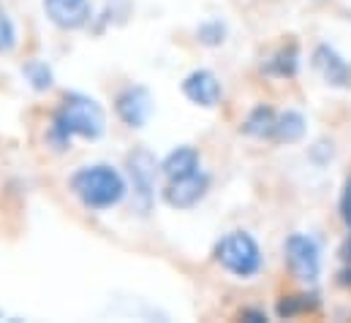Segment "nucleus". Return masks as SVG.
<instances>
[{
	"instance_id": "18",
	"label": "nucleus",
	"mask_w": 351,
	"mask_h": 323,
	"mask_svg": "<svg viewBox=\"0 0 351 323\" xmlns=\"http://www.w3.org/2000/svg\"><path fill=\"white\" fill-rule=\"evenodd\" d=\"M16 49V25L8 16V11L0 5V57L11 55Z\"/></svg>"
},
{
	"instance_id": "5",
	"label": "nucleus",
	"mask_w": 351,
	"mask_h": 323,
	"mask_svg": "<svg viewBox=\"0 0 351 323\" xmlns=\"http://www.w3.org/2000/svg\"><path fill=\"white\" fill-rule=\"evenodd\" d=\"M283 253H286V266L294 280L313 285L322 277V244L311 234H291L283 244Z\"/></svg>"
},
{
	"instance_id": "7",
	"label": "nucleus",
	"mask_w": 351,
	"mask_h": 323,
	"mask_svg": "<svg viewBox=\"0 0 351 323\" xmlns=\"http://www.w3.org/2000/svg\"><path fill=\"white\" fill-rule=\"evenodd\" d=\"M114 112L123 125L128 128H145L147 120L153 117V95L145 84H128L117 92L114 98Z\"/></svg>"
},
{
	"instance_id": "20",
	"label": "nucleus",
	"mask_w": 351,
	"mask_h": 323,
	"mask_svg": "<svg viewBox=\"0 0 351 323\" xmlns=\"http://www.w3.org/2000/svg\"><path fill=\"white\" fill-rule=\"evenodd\" d=\"M338 285H343V288H351V263H346V266L338 272Z\"/></svg>"
},
{
	"instance_id": "12",
	"label": "nucleus",
	"mask_w": 351,
	"mask_h": 323,
	"mask_svg": "<svg viewBox=\"0 0 351 323\" xmlns=\"http://www.w3.org/2000/svg\"><path fill=\"white\" fill-rule=\"evenodd\" d=\"M196 168H202V158H199V150L191 147V144H180V147H175V150L161 161V174H164L167 179L193 174Z\"/></svg>"
},
{
	"instance_id": "2",
	"label": "nucleus",
	"mask_w": 351,
	"mask_h": 323,
	"mask_svg": "<svg viewBox=\"0 0 351 323\" xmlns=\"http://www.w3.org/2000/svg\"><path fill=\"white\" fill-rule=\"evenodd\" d=\"M71 193L90 212H106L128 196V179L112 163L80 166L69 179Z\"/></svg>"
},
{
	"instance_id": "10",
	"label": "nucleus",
	"mask_w": 351,
	"mask_h": 323,
	"mask_svg": "<svg viewBox=\"0 0 351 323\" xmlns=\"http://www.w3.org/2000/svg\"><path fill=\"white\" fill-rule=\"evenodd\" d=\"M47 19L60 30H80L93 16L90 0H44Z\"/></svg>"
},
{
	"instance_id": "13",
	"label": "nucleus",
	"mask_w": 351,
	"mask_h": 323,
	"mask_svg": "<svg viewBox=\"0 0 351 323\" xmlns=\"http://www.w3.org/2000/svg\"><path fill=\"white\" fill-rule=\"evenodd\" d=\"M305 131H308V120L302 112L297 109H286L278 114L275 120V131H272V139L278 144H297L305 139Z\"/></svg>"
},
{
	"instance_id": "23",
	"label": "nucleus",
	"mask_w": 351,
	"mask_h": 323,
	"mask_svg": "<svg viewBox=\"0 0 351 323\" xmlns=\"http://www.w3.org/2000/svg\"><path fill=\"white\" fill-rule=\"evenodd\" d=\"M0 318H3V313H0Z\"/></svg>"
},
{
	"instance_id": "16",
	"label": "nucleus",
	"mask_w": 351,
	"mask_h": 323,
	"mask_svg": "<svg viewBox=\"0 0 351 323\" xmlns=\"http://www.w3.org/2000/svg\"><path fill=\"white\" fill-rule=\"evenodd\" d=\"M22 77L27 81V87L36 90V92H47V90H52V84H55V71H52V66H49L47 60H38V57H33V60H27V63L22 66Z\"/></svg>"
},
{
	"instance_id": "17",
	"label": "nucleus",
	"mask_w": 351,
	"mask_h": 323,
	"mask_svg": "<svg viewBox=\"0 0 351 323\" xmlns=\"http://www.w3.org/2000/svg\"><path fill=\"white\" fill-rule=\"evenodd\" d=\"M196 38L204 47H221L226 41V25L221 19H207L196 27Z\"/></svg>"
},
{
	"instance_id": "19",
	"label": "nucleus",
	"mask_w": 351,
	"mask_h": 323,
	"mask_svg": "<svg viewBox=\"0 0 351 323\" xmlns=\"http://www.w3.org/2000/svg\"><path fill=\"white\" fill-rule=\"evenodd\" d=\"M341 218H343V223L349 226L351 231V177L346 182V188H343V196H341Z\"/></svg>"
},
{
	"instance_id": "22",
	"label": "nucleus",
	"mask_w": 351,
	"mask_h": 323,
	"mask_svg": "<svg viewBox=\"0 0 351 323\" xmlns=\"http://www.w3.org/2000/svg\"><path fill=\"white\" fill-rule=\"evenodd\" d=\"M341 258H343V263H351V237L341 247Z\"/></svg>"
},
{
	"instance_id": "21",
	"label": "nucleus",
	"mask_w": 351,
	"mask_h": 323,
	"mask_svg": "<svg viewBox=\"0 0 351 323\" xmlns=\"http://www.w3.org/2000/svg\"><path fill=\"white\" fill-rule=\"evenodd\" d=\"M240 318H245V321H267V313H262V310H243Z\"/></svg>"
},
{
	"instance_id": "3",
	"label": "nucleus",
	"mask_w": 351,
	"mask_h": 323,
	"mask_svg": "<svg viewBox=\"0 0 351 323\" xmlns=\"http://www.w3.org/2000/svg\"><path fill=\"white\" fill-rule=\"evenodd\" d=\"M218 266L237 280H251L262 272V247L248 231H229L213 250Z\"/></svg>"
},
{
	"instance_id": "6",
	"label": "nucleus",
	"mask_w": 351,
	"mask_h": 323,
	"mask_svg": "<svg viewBox=\"0 0 351 323\" xmlns=\"http://www.w3.org/2000/svg\"><path fill=\"white\" fill-rule=\"evenodd\" d=\"M210 182H213V177H210L204 168H196L193 174L167 179L161 196H164V201H167L172 209H193V207L207 196Z\"/></svg>"
},
{
	"instance_id": "9",
	"label": "nucleus",
	"mask_w": 351,
	"mask_h": 323,
	"mask_svg": "<svg viewBox=\"0 0 351 323\" xmlns=\"http://www.w3.org/2000/svg\"><path fill=\"white\" fill-rule=\"evenodd\" d=\"M182 95L202 109H215L223 98V87L221 79L210 71V68H196L182 79Z\"/></svg>"
},
{
	"instance_id": "11",
	"label": "nucleus",
	"mask_w": 351,
	"mask_h": 323,
	"mask_svg": "<svg viewBox=\"0 0 351 323\" xmlns=\"http://www.w3.org/2000/svg\"><path fill=\"white\" fill-rule=\"evenodd\" d=\"M262 71L267 77H275V79H294L297 71H300V47L297 44H283L280 49H275L267 57Z\"/></svg>"
},
{
	"instance_id": "14",
	"label": "nucleus",
	"mask_w": 351,
	"mask_h": 323,
	"mask_svg": "<svg viewBox=\"0 0 351 323\" xmlns=\"http://www.w3.org/2000/svg\"><path fill=\"white\" fill-rule=\"evenodd\" d=\"M275 120H278V112H275L272 106H267V103H259V106H254V109L245 114L240 131H243L245 136H251V139H272Z\"/></svg>"
},
{
	"instance_id": "8",
	"label": "nucleus",
	"mask_w": 351,
	"mask_h": 323,
	"mask_svg": "<svg viewBox=\"0 0 351 323\" xmlns=\"http://www.w3.org/2000/svg\"><path fill=\"white\" fill-rule=\"evenodd\" d=\"M313 71L322 77L324 84L338 87V90H351V63L330 44H319L311 55Z\"/></svg>"
},
{
	"instance_id": "15",
	"label": "nucleus",
	"mask_w": 351,
	"mask_h": 323,
	"mask_svg": "<svg viewBox=\"0 0 351 323\" xmlns=\"http://www.w3.org/2000/svg\"><path fill=\"white\" fill-rule=\"evenodd\" d=\"M322 307V299L316 294H289V296H280L278 305H275V315L278 318H300V315H311Z\"/></svg>"
},
{
	"instance_id": "4",
	"label": "nucleus",
	"mask_w": 351,
	"mask_h": 323,
	"mask_svg": "<svg viewBox=\"0 0 351 323\" xmlns=\"http://www.w3.org/2000/svg\"><path fill=\"white\" fill-rule=\"evenodd\" d=\"M125 168H128V193L134 198L136 212L150 215L153 204H156V185H158L161 163L156 161V155L150 150L136 147L134 153H128Z\"/></svg>"
},
{
	"instance_id": "1",
	"label": "nucleus",
	"mask_w": 351,
	"mask_h": 323,
	"mask_svg": "<svg viewBox=\"0 0 351 323\" xmlns=\"http://www.w3.org/2000/svg\"><path fill=\"white\" fill-rule=\"evenodd\" d=\"M104 133H106L104 106L85 92H66L63 101L58 103L55 114H52L47 142L52 150L66 153V150H71V144L77 139L98 142Z\"/></svg>"
}]
</instances>
